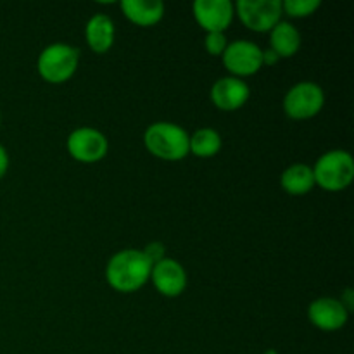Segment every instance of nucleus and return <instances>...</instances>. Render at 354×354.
Masks as SVG:
<instances>
[{
	"label": "nucleus",
	"mask_w": 354,
	"mask_h": 354,
	"mask_svg": "<svg viewBox=\"0 0 354 354\" xmlns=\"http://www.w3.org/2000/svg\"><path fill=\"white\" fill-rule=\"evenodd\" d=\"M152 263L140 249H123L111 256L106 265V280L121 294L137 292L151 279Z\"/></svg>",
	"instance_id": "nucleus-1"
},
{
	"label": "nucleus",
	"mask_w": 354,
	"mask_h": 354,
	"mask_svg": "<svg viewBox=\"0 0 354 354\" xmlns=\"http://www.w3.org/2000/svg\"><path fill=\"white\" fill-rule=\"evenodd\" d=\"M190 135L180 124L171 121H156L144 133V145L152 156L165 161H182L190 154Z\"/></svg>",
	"instance_id": "nucleus-2"
},
{
	"label": "nucleus",
	"mask_w": 354,
	"mask_h": 354,
	"mask_svg": "<svg viewBox=\"0 0 354 354\" xmlns=\"http://www.w3.org/2000/svg\"><path fill=\"white\" fill-rule=\"evenodd\" d=\"M315 185L328 192H339L354 180V159L344 149H332L317 159L313 168Z\"/></svg>",
	"instance_id": "nucleus-3"
},
{
	"label": "nucleus",
	"mask_w": 354,
	"mask_h": 354,
	"mask_svg": "<svg viewBox=\"0 0 354 354\" xmlns=\"http://www.w3.org/2000/svg\"><path fill=\"white\" fill-rule=\"evenodd\" d=\"M80 64V50L69 44H50L37 59V71L47 83L61 85L73 78Z\"/></svg>",
	"instance_id": "nucleus-4"
},
{
	"label": "nucleus",
	"mask_w": 354,
	"mask_h": 354,
	"mask_svg": "<svg viewBox=\"0 0 354 354\" xmlns=\"http://www.w3.org/2000/svg\"><path fill=\"white\" fill-rule=\"evenodd\" d=\"M325 106V92L318 83L299 82L283 97V113L290 120H310Z\"/></svg>",
	"instance_id": "nucleus-5"
},
{
	"label": "nucleus",
	"mask_w": 354,
	"mask_h": 354,
	"mask_svg": "<svg viewBox=\"0 0 354 354\" xmlns=\"http://www.w3.org/2000/svg\"><path fill=\"white\" fill-rule=\"evenodd\" d=\"M234 7L241 23L256 33L272 31L275 24L282 21L280 0H239Z\"/></svg>",
	"instance_id": "nucleus-6"
},
{
	"label": "nucleus",
	"mask_w": 354,
	"mask_h": 354,
	"mask_svg": "<svg viewBox=\"0 0 354 354\" xmlns=\"http://www.w3.org/2000/svg\"><path fill=\"white\" fill-rule=\"evenodd\" d=\"M221 59L230 76L242 80L263 68V48L251 40H234L228 41Z\"/></svg>",
	"instance_id": "nucleus-7"
},
{
	"label": "nucleus",
	"mask_w": 354,
	"mask_h": 354,
	"mask_svg": "<svg viewBox=\"0 0 354 354\" xmlns=\"http://www.w3.org/2000/svg\"><path fill=\"white\" fill-rule=\"evenodd\" d=\"M69 156L80 162H97L109 151L106 135L92 127H80L68 135L66 140Z\"/></svg>",
	"instance_id": "nucleus-8"
},
{
	"label": "nucleus",
	"mask_w": 354,
	"mask_h": 354,
	"mask_svg": "<svg viewBox=\"0 0 354 354\" xmlns=\"http://www.w3.org/2000/svg\"><path fill=\"white\" fill-rule=\"evenodd\" d=\"M192 10L197 24L206 33H225L235 16V7L230 0H196Z\"/></svg>",
	"instance_id": "nucleus-9"
},
{
	"label": "nucleus",
	"mask_w": 354,
	"mask_h": 354,
	"mask_svg": "<svg viewBox=\"0 0 354 354\" xmlns=\"http://www.w3.org/2000/svg\"><path fill=\"white\" fill-rule=\"evenodd\" d=\"M156 290L166 297H178L187 289V272L176 259L165 258L154 263L151 270V279Z\"/></svg>",
	"instance_id": "nucleus-10"
},
{
	"label": "nucleus",
	"mask_w": 354,
	"mask_h": 354,
	"mask_svg": "<svg viewBox=\"0 0 354 354\" xmlns=\"http://www.w3.org/2000/svg\"><path fill=\"white\" fill-rule=\"evenodd\" d=\"M308 318L317 328L324 332L341 330L348 324L349 311L341 299L335 297H318L308 306Z\"/></svg>",
	"instance_id": "nucleus-11"
},
{
	"label": "nucleus",
	"mask_w": 354,
	"mask_h": 354,
	"mask_svg": "<svg viewBox=\"0 0 354 354\" xmlns=\"http://www.w3.org/2000/svg\"><path fill=\"white\" fill-rule=\"evenodd\" d=\"M251 97V88L248 83L235 76H223L216 80L209 90V99L220 111H237L244 106Z\"/></svg>",
	"instance_id": "nucleus-12"
},
{
	"label": "nucleus",
	"mask_w": 354,
	"mask_h": 354,
	"mask_svg": "<svg viewBox=\"0 0 354 354\" xmlns=\"http://www.w3.org/2000/svg\"><path fill=\"white\" fill-rule=\"evenodd\" d=\"M114 37V23L107 14H95L90 17L85 26V40L95 54H106L113 47Z\"/></svg>",
	"instance_id": "nucleus-13"
},
{
	"label": "nucleus",
	"mask_w": 354,
	"mask_h": 354,
	"mask_svg": "<svg viewBox=\"0 0 354 354\" xmlns=\"http://www.w3.org/2000/svg\"><path fill=\"white\" fill-rule=\"evenodd\" d=\"M120 6L124 17L137 26H154L165 16V3L161 0H123Z\"/></svg>",
	"instance_id": "nucleus-14"
},
{
	"label": "nucleus",
	"mask_w": 354,
	"mask_h": 354,
	"mask_svg": "<svg viewBox=\"0 0 354 354\" xmlns=\"http://www.w3.org/2000/svg\"><path fill=\"white\" fill-rule=\"evenodd\" d=\"M270 48L280 59L292 57L301 48V33L289 21H280L270 31Z\"/></svg>",
	"instance_id": "nucleus-15"
},
{
	"label": "nucleus",
	"mask_w": 354,
	"mask_h": 354,
	"mask_svg": "<svg viewBox=\"0 0 354 354\" xmlns=\"http://www.w3.org/2000/svg\"><path fill=\"white\" fill-rule=\"evenodd\" d=\"M280 187L289 196H306L315 187L313 169L304 162H294L289 168L283 169L280 176Z\"/></svg>",
	"instance_id": "nucleus-16"
},
{
	"label": "nucleus",
	"mask_w": 354,
	"mask_h": 354,
	"mask_svg": "<svg viewBox=\"0 0 354 354\" xmlns=\"http://www.w3.org/2000/svg\"><path fill=\"white\" fill-rule=\"evenodd\" d=\"M221 135L214 128H199L189 138L190 154L197 158H213L221 151Z\"/></svg>",
	"instance_id": "nucleus-17"
},
{
	"label": "nucleus",
	"mask_w": 354,
	"mask_h": 354,
	"mask_svg": "<svg viewBox=\"0 0 354 354\" xmlns=\"http://www.w3.org/2000/svg\"><path fill=\"white\" fill-rule=\"evenodd\" d=\"M320 7V0H286L282 2V12L289 17H308L313 16Z\"/></svg>",
	"instance_id": "nucleus-18"
},
{
	"label": "nucleus",
	"mask_w": 354,
	"mask_h": 354,
	"mask_svg": "<svg viewBox=\"0 0 354 354\" xmlns=\"http://www.w3.org/2000/svg\"><path fill=\"white\" fill-rule=\"evenodd\" d=\"M228 47V40L225 37V33H220V31H213V33H206V38H204V48H206L207 54L211 55H223L225 48Z\"/></svg>",
	"instance_id": "nucleus-19"
},
{
	"label": "nucleus",
	"mask_w": 354,
	"mask_h": 354,
	"mask_svg": "<svg viewBox=\"0 0 354 354\" xmlns=\"http://www.w3.org/2000/svg\"><path fill=\"white\" fill-rule=\"evenodd\" d=\"M142 252L147 256V259L152 263V265L166 258V249L162 242H151V244H147L144 249H142Z\"/></svg>",
	"instance_id": "nucleus-20"
},
{
	"label": "nucleus",
	"mask_w": 354,
	"mask_h": 354,
	"mask_svg": "<svg viewBox=\"0 0 354 354\" xmlns=\"http://www.w3.org/2000/svg\"><path fill=\"white\" fill-rule=\"evenodd\" d=\"M7 169H9V154H7L6 147L0 144V180L6 176Z\"/></svg>",
	"instance_id": "nucleus-21"
},
{
	"label": "nucleus",
	"mask_w": 354,
	"mask_h": 354,
	"mask_svg": "<svg viewBox=\"0 0 354 354\" xmlns=\"http://www.w3.org/2000/svg\"><path fill=\"white\" fill-rule=\"evenodd\" d=\"M279 61H280V57L272 50V48H268V50H263V66L265 64L273 66V64H277Z\"/></svg>",
	"instance_id": "nucleus-22"
},
{
	"label": "nucleus",
	"mask_w": 354,
	"mask_h": 354,
	"mask_svg": "<svg viewBox=\"0 0 354 354\" xmlns=\"http://www.w3.org/2000/svg\"><path fill=\"white\" fill-rule=\"evenodd\" d=\"M0 127H2V116H0Z\"/></svg>",
	"instance_id": "nucleus-23"
}]
</instances>
